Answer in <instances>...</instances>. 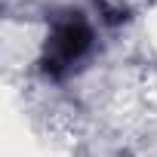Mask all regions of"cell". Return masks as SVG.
<instances>
[{
    "mask_svg": "<svg viewBox=\"0 0 157 157\" xmlns=\"http://www.w3.org/2000/svg\"><path fill=\"white\" fill-rule=\"evenodd\" d=\"M90 49H93V28L83 19V13H62L49 28L40 56V71L52 80H62Z\"/></svg>",
    "mask_w": 157,
    "mask_h": 157,
    "instance_id": "cell-1",
    "label": "cell"
}]
</instances>
